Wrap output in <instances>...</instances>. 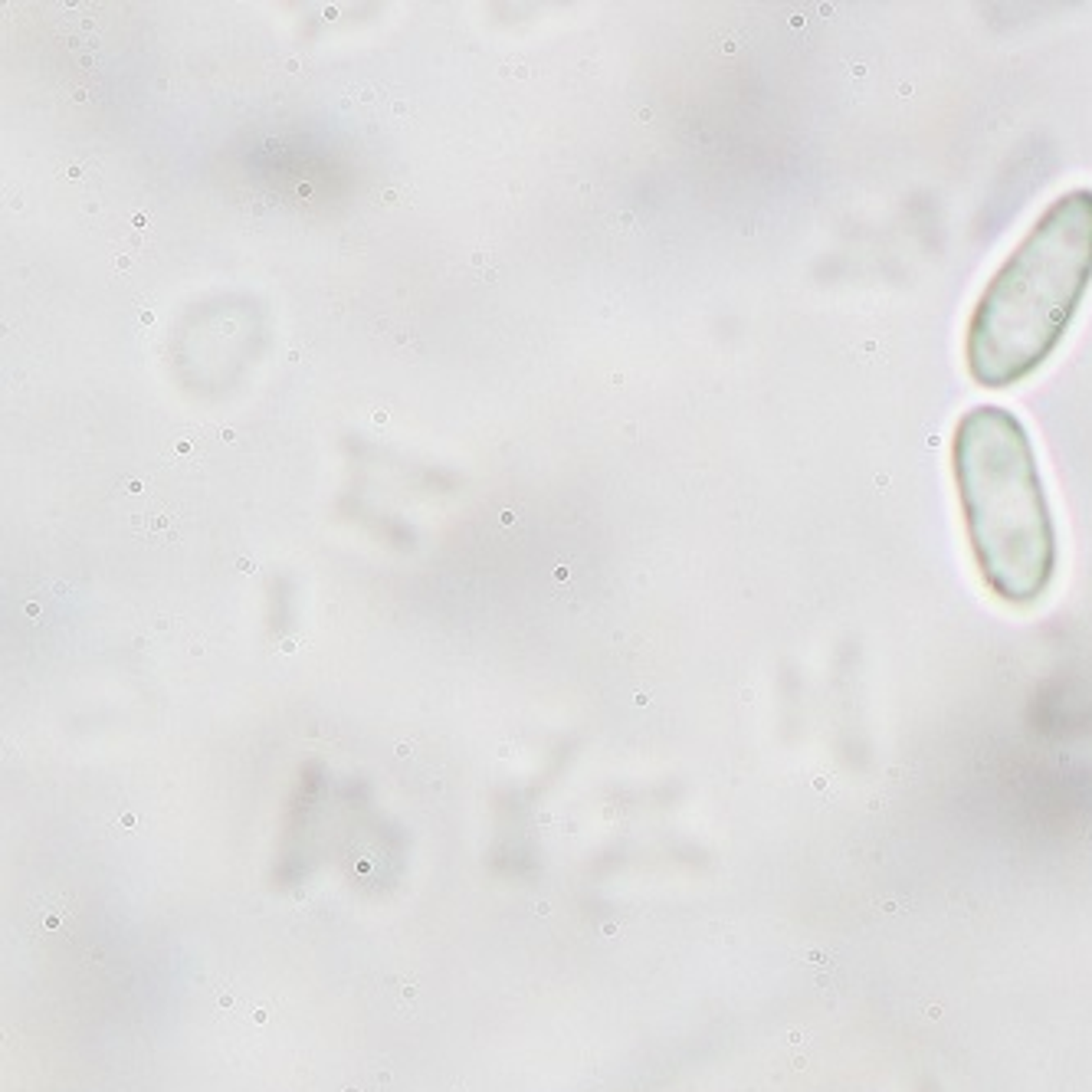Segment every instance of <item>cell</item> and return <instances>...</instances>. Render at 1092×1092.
<instances>
[{
  "label": "cell",
  "mask_w": 1092,
  "mask_h": 1092,
  "mask_svg": "<svg viewBox=\"0 0 1092 1092\" xmlns=\"http://www.w3.org/2000/svg\"><path fill=\"white\" fill-rule=\"evenodd\" d=\"M381 204H384V207H394V204H401V194H397V191H384Z\"/></svg>",
  "instance_id": "10"
},
{
  "label": "cell",
  "mask_w": 1092,
  "mask_h": 1092,
  "mask_svg": "<svg viewBox=\"0 0 1092 1092\" xmlns=\"http://www.w3.org/2000/svg\"><path fill=\"white\" fill-rule=\"evenodd\" d=\"M1092 282V191L1049 204L985 286L964 358L981 388H1011L1057 352Z\"/></svg>",
  "instance_id": "1"
},
{
  "label": "cell",
  "mask_w": 1092,
  "mask_h": 1092,
  "mask_svg": "<svg viewBox=\"0 0 1092 1092\" xmlns=\"http://www.w3.org/2000/svg\"><path fill=\"white\" fill-rule=\"evenodd\" d=\"M131 532H135L138 539L152 541V545H168V541L180 539V515L171 509H161V505L135 512V518H131Z\"/></svg>",
  "instance_id": "4"
},
{
  "label": "cell",
  "mask_w": 1092,
  "mask_h": 1092,
  "mask_svg": "<svg viewBox=\"0 0 1092 1092\" xmlns=\"http://www.w3.org/2000/svg\"><path fill=\"white\" fill-rule=\"evenodd\" d=\"M388 994H391V1000H394L397 1013H410L414 1011V1000H417L420 987L414 977L397 974V977H388Z\"/></svg>",
  "instance_id": "5"
},
{
  "label": "cell",
  "mask_w": 1092,
  "mask_h": 1092,
  "mask_svg": "<svg viewBox=\"0 0 1092 1092\" xmlns=\"http://www.w3.org/2000/svg\"><path fill=\"white\" fill-rule=\"evenodd\" d=\"M469 269H473V276L479 282H496V269H492V253H473V259H469Z\"/></svg>",
  "instance_id": "7"
},
{
  "label": "cell",
  "mask_w": 1092,
  "mask_h": 1092,
  "mask_svg": "<svg viewBox=\"0 0 1092 1092\" xmlns=\"http://www.w3.org/2000/svg\"><path fill=\"white\" fill-rule=\"evenodd\" d=\"M36 912H43L46 919L40 922V932H56L59 925L66 922V896H43L40 902H36Z\"/></svg>",
  "instance_id": "6"
},
{
  "label": "cell",
  "mask_w": 1092,
  "mask_h": 1092,
  "mask_svg": "<svg viewBox=\"0 0 1092 1092\" xmlns=\"http://www.w3.org/2000/svg\"><path fill=\"white\" fill-rule=\"evenodd\" d=\"M63 178H69V180L86 178V168H82V165H66V168H63Z\"/></svg>",
  "instance_id": "9"
},
{
  "label": "cell",
  "mask_w": 1092,
  "mask_h": 1092,
  "mask_svg": "<svg viewBox=\"0 0 1092 1092\" xmlns=\"http://www.w3.org/2000/svg\"><path fill=\"white\" fill-rule=\"evenodd\" d=\"M512 72H515L518 80H528V66H522V63H515V66H509Z\"/></svg>",
  "instance_id": "11"
},
{
  "label": "cell",
  "mask_w": 1092,
  "mask_h": 1092,
  "mask_svg": "<svg viewBox=\"0 0 1092 1092\" xmlns=\"http://www.w3.org/2000/svg\"><path fill=\"white\" fill-rule=\"evenodd\" d=\"M453 1092H466V1086H456V1089H453Z\"/></svg>",
  "instance_id": "14"
},
{
  "label": "cell",
  "mask_w": 1092,
  "mask_h": 1092,
  "mask_svg": "<svg viewBox=\"0 0 1092 1092\" xmlns=\"http://www.w3.org/2000/svg\"><path fill=\"white\" fill-rule=\"evenodd\" d=\"M971 554L994 597L1036 604L1057 575V525L1030 433L998 403L964 410L951 440Z\"/></svg>",
  "instance_id": "2"
},
{
  "label": "cell",
  "mask_w": 1092,
  "mask_h": 1092,
  "mask_svg": "<svg viewBox=\"0 0 1092 1092\" xmlns=\"http://www.w3.org/2000/svg\"><path fill=\"white\" fill-rule=\"evenodd\" d=\"M116 267H118V269H129V267H131V259H129V256H116Z\"/></svg>",
  "instance_id": "13"
},
{
  "label": "cell",
  "mask_w": 1092,
  "mask_h": 1092,
  "mask_svg": "<svg viewBox=\"0 0 1092 1092\" xmlns=\"http://www.w3.org/2000/svg\"><path fill=\"white\" fill-rule=\"evenodd\" d=\"M210 433H217L210 424L180 427V430H174L171 440H168L165 456L174 463V466H197V463H204V456H207Z\"/></svg>",
  "instance_id": "3"
},
{
  "label": "cell",
  "mask_w": 1092,
  "mask_h": 1092,
  "mask_svg": "<svg viewBox=\"0 0 1092 1092\" xmlns=\"http://www.w3.org/2000/svg\"><path fill=\"white\" fill-rule=\"evenodd\" d=\"M397 348L407 354H424V341L417 338V331H397Z\"/></svg>",
  "instance_id": "8"
},
{
  "label": "cell",
  "mask_w": 1092,
  "mask_h": 1092,
  "mask_svg": "<svg viewBox=\"0 0 1092 1092\" xmlns=\"http://www.w3.org/2000/svg\"><path fill=\"white\" fill-rule=\"evenodd\" d=\"M217 437H220V440H227V443H233V440H237V433H233V430H220V433H217Z\"/></svg>",
  "instance_id": "12"
}]
</instances>
